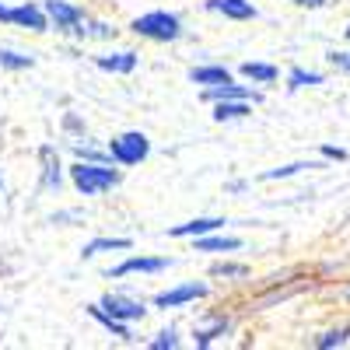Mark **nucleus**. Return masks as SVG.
I'll list each match as a JSON object with an SVG mask.
<instances>
[{
	"label": "nucleus",
	"instance_id": "nucleus-1",
	"mask_svg": "<svg viewBox=\"0 0 350 350\" xmlns=\"http://www.w3.org/2000/svg\"><path fill=\"white\" fill-rule=\"evenodd\" d=\"M70 183L81 196H102V193H112L116 186L123 183V172L116 168V161H74L67 168Z\"/></svg>",
	"mask_w": 350,
	"mask_h": 350
},
{
	"label": "nucleus",
	"instance_id": "nucleus-2",
	"mask_svg": "<svg viewBox=\"0 0 350 350\" xmlns=\"http://www.w3.org/2000/svg\"><path fill=\"white\" fill-rule=\"evenodd\" d=\"M130 32L148 42H179L186 28H183V18L172 11H148L130 21Z\"/></svg>",
	"mask_w": 350,
	"mask_h": 350
},
{
	"label": "nucleus",
	"instance_id": "nucleus-3",
	"mask_svg": "<svg viewBox=\"0 0 350 350\" xmlns=\"http://www.w3.org/2000/svg\"><path fill=\"white\" fill-rule=\"evenodd\" d=\"M109 158L120 165V168H133V165H140V161H148V154H151V140H148V133H140V130H123V133H116L112 140H109Z\"/></svg>",
	"mask_w": 350,
	"mask_h": 350
},
{
	"label": "nucleus",
	"instance_id": "nucleus-4",
	"mask_svg": "<svg viewBox=\"0 0 350 350\" xmlns=\"http://www.w3.org/2000/svg\"><path fill=\"white\" fill-rule=\"evenodd\" d=\"M0 21L14 25V28H28V32H49L46 11L39 4H28V0H25V4H14V8L0 4Z\"/></svg>",
	"mask_w": 350,
	"mask_h": 350
},
{
	"label": "nucleus",
	"instance_id": "nucleus-5",
	"mask_svg": "<svg viewBox=\"0 0 350 350\" xmlns=\"http://www.w3.org/2000/svg\"><path fill=\"white\" fill-rule=\"evenodd\" d=\"M42 11H46V18H49V28H56L60 36H74V32H77V25L88 18L84 8L70 4V0H46Z\"/></svg>",
	"mask_w": 350,
	"mask_h": 350
},
{
	"label": "nucleus",
	"instance_id": "nucleus-6",
	"mask_svg": "<svg viewBox=\"0 0 350 350\" xmlns=\"http://www.w3.org/2000/svg\"><path fill=\"white\" fill-rule=\"evenodd\" d=\"M211 295V287L203 284V280H189V284H175L168 291H158V295L151 298L154 308H183L189 301H200V298H207Z\"/></svg>",
	"mask_w": 350,
	"mask_h": 350
},
{
	"label": "nucleus",
	"instance_id": "nucleus-7",
	"mask_svg": "<svg viewBox=\"0 0 350 350\" xmlns=\"http://www.w3.org/2000/svg\"><path fill=\"white\" fill-rule=\"evenodd\" d=\"M168 267H172V259H165V256H126L120 267H112L105 277L123 280V277H133V273H165Z\"/></svg>",
	"mask_w": 350,
	"mask_h": 350
},
{
	"label": "nucleus",
	"instance_id": "nucleus-8",
	"mask_svg": "<svg viewBox=\"0 0 350 350\" xmlns=\"http://www.w3.org/2000/svg\"><path fill=\"white\" fill-rule=\"evenodd\" d=\"M203 11L221 14V18H228V21H256V18H259V8L252 4V0H207V4H203Z\"/></svg>",
	"mask_w": 350,
	"mask_h": 350
},
{
	"label": "nucleus",
	"instance_id": "nucleus-9",
	"mask_svg": "<svg viewBox=\"0 0 350 350\" xmlns=\"http://www.w3.org/2000/svg\"><path fill=\"white\" fill-rule=\"evenodd\" d=\"M102 305H105L116 319H123V323H140V319L148 315V305H144L140 298H130V295H105Z\"/></svg>",
	"mask_w": 350,
	"mask_h": 350
},
{
	"label": "nucleus",
	"instance_id": "nucleus-10",
	"mask_svg": "<svg viewBox=\"0 0 350 350\" xmlns=\"http://www.w3.org/2000/svg\"><path fill=\"white\" fill-rule=\"evenodd\" d=\"M203 98L211 105L214 102H224V98H245V102H259V92H252V84H235V77L224 81V84H214V88H203Z\"/></svg>",
	"mask_w": 350,
	"mask_h": 350
},
{
	"label": "nucleus",
	"instance_id": "nucleus-11",
	"mask_svg": "<svg viewBox=\"0 0 350 350\" xmlns=\"http://www.w3.org/2000/svg\"><path fill=\"white\" fill-rule=\"evenodd\" d=\"M88 315L95 319V323L109 333V336H116V340H123V343H130L133 340V333H130V323H123V319H116L102 301H95V305H88Z\"/></svg>",
	"mask_w": 350,
	"mask_h": 350
},
{
	"label": "nucleus",
	"instance_id": "nucleus-12",
	"mask_svg": "<svg viewBox=\"0 0 350 350\" xmlns=\"http://www.w3.org/2000/svg\"><path fill=\"white\" fill-rule=\"evenodd\" d=\"M140 64V56L133 49H116V53H102L95 56V67L105 70V74H133Z\"/></svg>",
	"mask_w": 350,
	"mask_h": 350
},
{
	"label": "nucleus",
	"instance_id": "nucleus-13",
	"mask_svg": "<svg viewBox=\"0 0 350 350\" xmlns=\"http://www.w3.org/2000/svg\"><path fill=\"white\" fill-rule=\"evenodd\" d=\"M39 158H42V189L46 193H60L64 186V165H60V154H56V148H39Z\"/></svg>",
	"mask_w": 350,
	"mask_h": 350
},
{
	"label": "nucleus",
	"instance_id": "nucleus-14",
	"mask_svg": "<svg viewBox=\"0 0 350 350\" xmlns=\"http://www.w3.org/2000/svg\"><path fill=\"white\" fill-rule=\"evenodd\" d=\"M228 221L224 217H193V221H186V224H175V228H168V235L172 239H200V235H211V231H221Z\"/></svg>",
	"mask_w": 350,
	"mask_h": 350
},
{
	"label": "nucleus",
	"instance_id": "nucleus-15",
	"mask_svg": "<svg viewBox=\"0 0 350 350\" xmlns=\"http://www.w3.org/2000/svg\"><path fill=\"white\" fill-rule=\"evenodd\" d=\"M228 333H231V319H228V315H214V319H207L203 326L193 329V347L207 350L211 343H217V340L228 336Z\"/></svg>",
	"mask_w": 350,
	"mask_h": 350
},
{
	"label": "nucleus",
	"instance_id": "nucleus-16",
	"mask_svg": "<svg viewBox=\"0 0 350 350\" xmlns=\"http://www.w3.org/2000/svg\"><path fill=\"white\" fill-rule=\"evenodd\" d=\"M133 249V239H123V235H98L92 242H84L81 249V259H95L102 252H130Z\"/></svg>",
	"mask_w": 350,
	"mask_h": 350
},
{
	"label": "nucleus",
	"instance_id": "nucleus-17",
	"mask_svg": "<svg viewBox=\"0 0 350 350\" xmlns=\"http://www.w3.org/2000/svg\"><path fill=\"white\" fill-rule=\"evenodd\" d=\"M193 249L196 252H239L242 239L239 235H224V231H211V235L193 239Z\"/></svg>",
	"mask_w": 350,
	"mask_h": 350
},
{
	"label": "nucleus",
	"instance_id": "nucleus-18",
	"mask_svg": "<svg viewBox=\"0 0 350 350\" xmlns=\"http://www.w3.org/2000/svg\"><path fill=\"white\" fill-rule=\"evenodd\" d=\"M214 123H235V120H245L252 116V102L245 98H224V102H214Z\"/></svg>",
	"mask_w": 350,
	"mask_h": 350
},
{
	"label": "nucleus",
	"instance_id": "nucleus-19",
	"mask_svg": "<svg viewBox=\"0 0 350 350\" xmlns=\"http://www.w3.org/2000/svg\"><path fill=\"white\" fill-rule=\"evenodd\" d=\"M189 81H193V84H200V88H214V84L231 81V70H228V67H221V64H200V67H193V70H189Z\"/></svg>",
	"mask_w": 350,
	"mask_h": 350
},
{
	"label": "nucleus",
	"instance_id": "nucleus-20",
	"mask_svg": "<svg viewBox=\"0 0 350 350\" xmlns=\"http://www.w3.org/2000/svg\"><path fill=\"white\" fill-rule=\"evenodd\" d=\"M239 74H242L245 81H252V84H273V81L280 77V70H277L273 64H259V60L242 64V67H239Z\"/></svg>",
	"mask_w": 350,
	"mask_h": 350
},
{
	"label": "nucleus",
	"instance_id": "nucleus-21",
	"mask_svg": "<svg viewBox=\"0 0 350 350\" xmlns=\"http://www.w3.org/2000/svg\"><path fill=\"white\" fill-rule=\"evenodd\" d=\"M77 39H116V28L112 25H105V21H92V18H84L81 25H77V32H74Z\"/></svg>",
	"mask_w": 350,
	"mask_h": 350
},
{
	"label": "nucleus",
	"instance_id": "nucleus-22",
	"mask_svg": "<svg viewBox=\"0 0 350 350\" xmlns=\"http://www.w3.org/2000/svg\"><path fill=\"white\" fill-rule=\"evenodd\" d=\"M0 67H4V70H32V67H36V56L0 46Z\"/></svg>",
	"mask_w": 350,
	"mask_h": 350
},
{
	"label": "nucleus",
	"instance_id": "nucleus-23",
	"mask_svg": "<svg viewBox=\"0 0 350 350\" xmlns=\"http://www.w3.org/2000/svg\"><path fill=\"white\" fill-rule=\"evenodd\" d=\"M315 84H323V74H319V70H305V67H291L287 70V88H291V92L315 88Z\"/></svg>",
	"mask_w": 350,
	"mask_h": 350
},
{
	"label": "nucleus",
	"instance_id": "nucleus-24",
	"mask_svg": "<svg viewBox=\"0 0 350 350\" xmlns=\"http://www.w3.org/2000/svg\"><path fill=\"white\" fill-rule=\"evenodd\" d=\"M211 277L214 280H245L249 277V267H245V262L224 259V262H214V267H211Z\"/></svg>",
	"mask_w": 350,
	"mask_h": 350
},
{
	"label": "nucleus",
	"instance_id": "nucleus-25",
	"mask_svg": "<svg viewBox=\"0 0 350 350\" xmlns=\"http://www.w3.org/2000/svg\"><path fill=\"white\" fill-rule=\"evenodd\" d=\"M305 168H319V161H295V165H280V168L262 172L259 179H262V183H277V179H291V175H301Z\"/></svg>",
	"mask_w": 350,
	"mask_h": 350
},
{
	"label": "nucleus",
	"instance_id": "nucleus-26",
	"mask_svg": "<svg viewBox=\"0 0 350 350\" xmlns=\"http://www.w3.org/2000/svg\"><path fill=\"white\" fill-rule=\"evenodd\" d=\"M350 340V326H336V329H326V333H319L312 340L315 350H333V347H343Z\"/></svg>",
	"mask_w": 350,
	"mask_h": 350
},
{
	"label": "nucleus",
	"instance_id": "nucleus-27",
	"mask_svg": "<svg viewBox=\"0 0 350 350\" xmlns=\"http://www.w3.org/2000/svg\"><path fill=\"white\" fill-rule=\"evenodd\" d=\"M179 343H183V340H179V329H172V326H168V329H161L148 347H151V350H175Z\"/></svg>",
	"mask_w": 350,
	"mask_h": 350
},
{
	"label": "nucleus",
	"instance_id": "nucleus-28",
	"mask_svg": "<svg viewBox=\"0 0 350 350\" xmlns=\"http://www.w3.org/2000/svg\"><path fill=\"white\" fill-rule=\"evenodd\" d=\"M74 158H81V161H112L109 151H98V148H92V144H74Z\"/></svg>",
	"mask_w": 350,
	"mask_h": 350
},
{
	"label": "nucleus",
	"instance_id": "nucleus-29",
	"mask_svg": "<svg viewBox=\"0 0 350 350\" xmlns=\"http://www.w3.org/2000/svg\"><path fill=\"white\" fill-rule=\"evenodd\" d=\"M326 60L336 67V70H343V74H350V53H340V49H333L329 56H326Z\"/></svg>",
	"mask_w": 350,
	"mask_h": 350
},
{
	"label": "nucleus",
	"instance_id": "nucleus-30",
	"mask_svg": "<svg viewBox=\"0 0 350 350\" xmlns=\"http://www.w3.org/2000/svg\"><path fill=\"white\" fill-rule=\"evenodd\" d=\"M319 151H323V158H326V161H347V151H343V148H336V144H323Z\"/></svg>",
	"mask_w": 350,
	"mask_h": 350
},
{
	"label": "nucleus",
	"instance_id": "nucleus-31",
	"mask_svg": "<svg viewBox=\"0 0 350 350\" xmlns=\"http://www.w3.org/2000/svg\"><path fill=\"white\" fill-rule=\"evenodd\" d=\"M295 8H308V11H319V8H326L329 0H291Z\"/></svg>",
	"mask_w": 350,
	"mask_h": 350
},
{
	"label": "nucleus",
	"instance_id": "nucleus-32",
	"mask_svg": "<svg viewBox=\"0 0 350 350\" xmlns=\"http://www.w3.org/2000/svg\"><path fill=\"white\" fill-rule=\"evenodd\" d=\"M0 193H4V172H0Z\"/></svg>",
	"mask_w": 350,
	"mask_h": 350
},
{
	"label": "nucleus",
	"instance_id": "nucleus-33",
	"mask_svg": "<svg viewBox=\"0 0 350 350\" xmlns=\"http://www.w3.org/2000/svg\"><path fill=\"white\" fill-rule=\"evenodd\" d=\"M347 39H350V25H347Z\"/></svg>",
	"mask_w": 350,
	"mask_h": 350
},
{
	"label": "nucleus",
	"instance_id": "nucleus-34",
	"mask_svg": "<svg viewBox=\"0 0 350 350\" xmlns=\"http://www.w3.org/2000/svg\"><path fill=\"white\" fill-rule=\"evenodd\" d=\"M0 312H4V305H0Z\"/></svg>",
	"mask_w": 350,
	"mask_h": 350
},
{
	"label": "nucleus",
	"instance_id": "nucleus-35",
	"mask_svg": "<svg viewBox=\"0 0 350 350\" xmlns=\"http://www.w3.org/2000/svg\"><path fill=\"white\" fill-rule=\"evenodd\" d=\"M347 298H350V295H347Z\"/></svg>",
	"mask_w": 350,
	"mask_h": 350
}]
</instances>
